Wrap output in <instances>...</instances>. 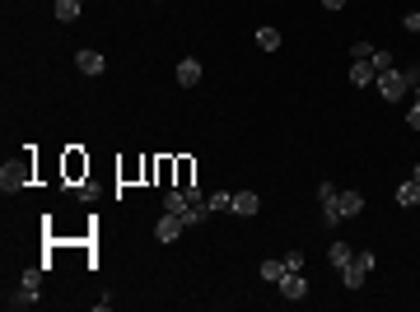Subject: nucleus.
<instances>
[{
  "label": "nucleus",
  "mask_w": 420,
  "mask_h": 312,
  "mask_svg": "<svg viewBox=\"0 0 420 312\" xmlns=\"http://www.w3.org/2000/svg\"><path fill=\"white\" fill-rule=\"evenodd\" d=\"M373 89L383 94V103H397V98L411 94V84H406V70H397V65H392V70H383V75L373 79Z\"/></svg>",
  "instance_id": "obj_1"
},
{
  "label": "nucleus",
  "mask_w": 420,
  "mask_h": 312,
  "mask_svg": "<svg viewBox=\"0 0 420 312\" xmlns=\"http://www.w3.org/2000/svg\"><path fill=\"white\" fill-rule=\"evenodd\" d=\"M182 215H173V210H164V215H159V224H155V238L159 243H178V238H182Z\"/></svg>",
  "instance_id": "obj_2"
},
{
  "label": "nucleus",
  "mask_w": 420,
  "mask_h": 312,
  "mask_svg": "<svg viewBox=\"0 0 420 312\" xmlns=\"http://www.w3.org/2000/svg\"><path fill=\"white\" fill-rule=\"evenodd\" d=\"M280 294L290 298V303H299V298H309V280H304V270H285V280L276 284Z\"/></svg>",
  "instance_id": "obj_3"
},
{
  "label": "nucleus",
  "mask_w": 420,
  "mask_h": 312,
  "mask_svg": "<svg viewBox=\"0 0 420 312\" xmlns=\"http://www.w3.org/2000/svg\"><path fill=\"white\" fill-rule=\"evenodd\" d=\"M38 298H42V289H33V284H24V280H19V289H10V294H5V308L24 312V308H33Z\"/></svg>",
  "instance_id": "obj_4"
},
{
  "label": "nucleus",
  "mask_w": 420,
  "mask_h": 312,
  "mask_svg": "<svg viewBox=\"0 0 420 312\" xmlns=\"http://www.w3.org/2000/svg\"><path fill=\"white\" fill-rule=\"evenodd\" d=\"M75 65H79V75H103V70H108V56H103V51L79 47L75 51Z\"/></svg>",
  "instance_id": "obj_5"
},
{
  "label": "nucleus",
  "mask_w": 420,
  "mask_h": 312,
  "mask_svg": "<svg viewBox=\"0 0 420 312\" xmlns=\"http://www.w3.org/2000/svg\"><path fill=\"white\" fill-rule=\"evenodd\" d=\"M173 75H178V84H182V89H196V84H201V75H205V70H201V61H196V56H182Z\"/></svg>",
  "instance_id": "obj_6"
},
{
  "label": "nucleus",
  "mask_w": 420,
  "mask_h": 312,
  "mask_svg": "<svg viewBox=\"0 0 420 312\" xmlns=\"http://www.w3.org/2000/svg\"><path fill=\"white\" fill-rule=\"evenodd\" d=\"M336 210H341L345 219H355L359 210H364V191H355V187H345V191H336Z\"/></svg>",
  "instance_id": "obj_7"
},
{
  "label": "nucleus",
  "mask_w": 420,
  "mask_h": 312,
  "mask_svg": "<svg viewBox=\"0 0 420 312\" xmlns=\"http://www.w3.org/2000/svg\"><path fill=\"white\" fill-rule=\"evenodd\" d=\"M336 275H341V284H345V289H364V280H369V270H364L359 261H345L341 270H336Z\"/></svg>",
  "instance_id": "obj_8"
},
{
  "label": "nucleus",
  "mask_w": 420,
  "mask_h": 312,
  "mask_svg": "<svg viewBox=\"0 0 420 312\" xmlns=\"http://www.w3.org/2000/svg\"><path fill=\"white\" fill-rule=\"evenodd\" d=\"M257 210H262V196H257V191H233V215H257Z\"/></svg>",
  "instance_id": "obj_9"
},
{
  "label": "nucleus",
  "mask_w": 420,
  "mask_h": 312,
  "mask_svg": "<svg viewBox=\"0 0 420 312\" xmlns=\"http://www.w3.org/2000/svg\"><path fill=\"white\" fill-rule=\"evenodd\" d=\"M373 79H378V70H373L369 61H350V84H355V89H369Z\"/></svg>",
  "instance_id": "obj_10"
},
{
  "label": "nucleus",
  "mask_w": 420,
  "mask_h": 312,
  "mask_svg": "<svg viewBox=\"0 0 420 312\" xmlns=\"http://www.w3.org/2000/svg\"><path fill=\"white\" fill-rule=\"evenodd\" d=\"M397 205H402V210H416L420 205V182L416 177H406L402 187H397Z\"/></svg>",
  "instance_id": "obj_11"
},
{
  "label": "nucleus",
  "mask_w": 420,
  "mask_h": 312,
  "mask_svg": "<svg viewBox=\"0 0 420 312\" xmlns=\"http://www.w3.org/2000/svg\"><path fill=\"white\" fill-rule=\"evenodd\" d=\"M205 215H210V205H205V201H192L182 210V224H187V229H196V224H205Z\"/></svg>",
  "instance_id": "obj_12"
},
{
  "label": "nucleus",
  "mask_w": 420,
  "mask_h": 312,
  "mask_svg": "<svg viewBox=\"0 0 420 312\" xmlns=\"http://www.w3.org/2000/svg\"><path fill=\"white\" fill-rule=\"evenodd\" d=\"M257 275H262L266 284H280V280H285V256H280V261H262V265H257Z\"/></svg>",
  "instance_id": "obj_13"
},
{
  "label": "nucleus",
  "mask_w": 420,
  "mask_h": 312,
  "mask_svg": "<svg viewBox=\"0 0 420 312\" xmlns=\"http://www.w3.org/2000/svg\"><path fill=\"white\" fill-rule=\"evenodd\" d=\"M79 10H84V0H56V19H61V24H75Z\"/></svg>",
  "instance_id": "obj_14"
},
{
  "label": "nucleus",
  "mask_w": 420,
  "mask_h": 312,
  "mask_svg": "<svg viewBox=\"0 0 420 312\" xmlns=\"http://www.w3.org/2000/svg\"><path fill=\"white\" fill-rule=\"evenodd\" d=\"M327 256H332V265L341 270L345 261H355V247H345V243H332V247H327Z\"/></svg>",
  "instance_id": "obj_15"
},
{
  "label": "nucleus",
  "mask_w": 420,
  "mask_h": 312,
  "mask_svg": "<svg viewBox=\"0 0 420 312\" xmlns=\"http://www.w3.org/2000/svg\"><path fill=\"white\" fill-rule=\"evenodd\" d=\"M257 47H262V51H276L280 47V33L276 28H257Z\"/></svg>",
  "instance_id": "obj_16"
},
{
  "label": "nucleus",
  "mask_w": 420,
  "mask_h": 312,
  "mask_svg": "<svg viewBox=\"0 0 420 312\" xmlns=\"http://www.w3.org/2000/svg\"><path fill=\"white\" fill-rule=\"evenodd\" d=\"M0 182H5V191H15L19 182H24V168H10V163H5V168H0Z\"/></svg>",
  "instance_id": "obj_17"
},
{
  "label": "nucleus",
  "mask_w": 420,
  "mask_h": 312,
  "mask_svg": "<svg viewBox=\"0 0 420 312\" xmlns=\"http://www.w3.org/2000/svg\"><path fill=\"white\" fill-rule=\"evenodd\" d=\"M369 65L383 75V70H392V51H383V47H373V56H369Z\"/></svg>",
  "instance_id": "obj_18"
},
{
  "label": "nucleus",
  "mask_w": 420,
  "mask_h": 312,
  "mask_svg": "<svg viewBox=\"0 0 420 312\" xmlns=\"http://www.w3.org/2000/svg\"><path fill=\"white\" fill-rule=\"evenodd\" d=\"M205 205H210V210H233V196H229V191H210Z\"/></svg>",
  "instance_id": "obj_19"
},
{
  "label": "nucleus",
  "mask_w": 420,
  "mask_h": 312,
  "mask_svg": "<svg viewBox=\"0 0 420 312\" xmlns=\"http://www.w3.org/2000/svg\"><path fill=\"white\" fill-rule=\"evenodd\" d=\"M341 210H336V201H322V224H327V229H336V224H341Z\"/></svg>",
  "instance_id": "obj_20"
},
{
  "label": "nucleus",
  "mask_w": 420,
  "mask_h": 312,
  "mask_svg": "<svg viewBox=\"0 0 420 312\" xmlns=\"http://www.w3.org/2000/svg\"><path fill=\"white\" fill-rule=\"evenodd\" d=\"M304 261H309L304 252H285V270H304Z\"/></svg>",
  "instance_id": "obj_21"
},
{
  "label": "nucleus",
  "mask_w": 420,
  "mask_h": 312,
  "mask_svg": "<svg viewBox=\"0 0 420 312\" xmlns=\"http://www.w3.org/2000/svg\"><path fill=\"white\" fill-rule=\"evenodd\" d=\"M318 201H336V182H318Z\"/></svg>",
  "instance_id": "obj_22"
},
{
  "label": "nucleus",
  "mask_w": 420,
  "mask_h": 312,
  "mask_svg": "<svg viewBox=\"0 0 420 312\" xmlns=\"http://www.w3.org/2000/svg\"><path fill=\"white\" fill-rule=\"evenodd\" d=\"M350 56H355V61H369L373 47H369V42H355V47H350Z\"/></svg>",
  "instance_id": "obj_23"
},
{
  "label": "nucleus",
  "mask_w": 420,
  "mask_h": 312,
  "mask_svg": "<svg viewBox=\"0 0 420 312\" xmlns=\"http://www.w3.org/2000/svg\"><path fill=\"white\" fill-rule=\"evenodd\" d=\"M406 126H411V131H420V103H416V98H411V112H406Z\"/></svg>",
  "instance_id": "obj_24"
},
{
  "label": "nucleus",
  "mask_w": 420,
  "mask_h": 312,
  "mask_svg": "<svg viewBox=\"0 0 420 312\" xmlns=\"http://www.w3.org/2000/svg\"><path fill=\"white\" fill-rule=\"evenodd\" d=\"M402 28H406V33H420V10H411V15L402 19Z\"/></svg>",
  "instance_id": "obj_25"
},
{
  "label": "nucleus",
  "mask_w": 420,
  "mask_h": 312,
  "mask_svg": "<svg viewBox=\"0 0 420 312\" xmlns=\"http://www.w3.org/2000/svg\"><path fill=\"white\" fill-rule=\"evenodd\" d=\"M355 261L364 265V270H373V265H378V256H373V252H355Z\"/></svg>",
  "instance_id": "obj_26"
},
{
  "label": "nucleus",
  "mask_w": 420,
  "mask_h": 312,
  "mask_svg": "<svg viewBox=\"0 0 420 312\" xmlns=\"http://www.w3.org/2000/svg\"><path fill=\"white\" fill-rule=\"evenodd\" d=\"M345 0H322V10H341Z\"/></svg>",
  "instance_id": "obj_27"
},
{
  "label": "nucleus",
  "mask_w": 420,
  "mask_h": 312,
  "mask_svg": "<svg viewBox=\"0 0 420 312\" xmlns=\"http://www.w3.org/2000/svg\"><path fill=\"white\" fill-rule=\"evenodd\" d=\"M411 177H416V182H420V163H416V168H411Z\"/></svg>",
  "instance_id": "obj_28"
}]
</instances>
